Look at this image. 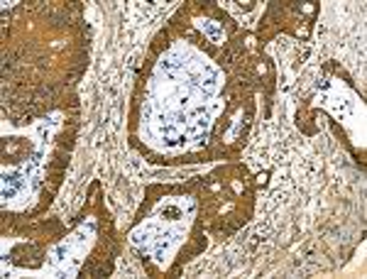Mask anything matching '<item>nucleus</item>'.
<instances>
[{
    "label": "nucleus",
    "mask_w": 367,
    "mask_h": 279,
    "mask_svg": "<svg viewBox=\"0 0 367 279\" xmlns=\"http://www.w3.org/2000/svg\"><path fill=\"white\" fill-rule=\"evenodd\" d=\"M201 30L211 37V42H223V30L215 23H211V20H203V23H201Z\"/></svg>",
    "instance_id": "1"
}]
</instances>
